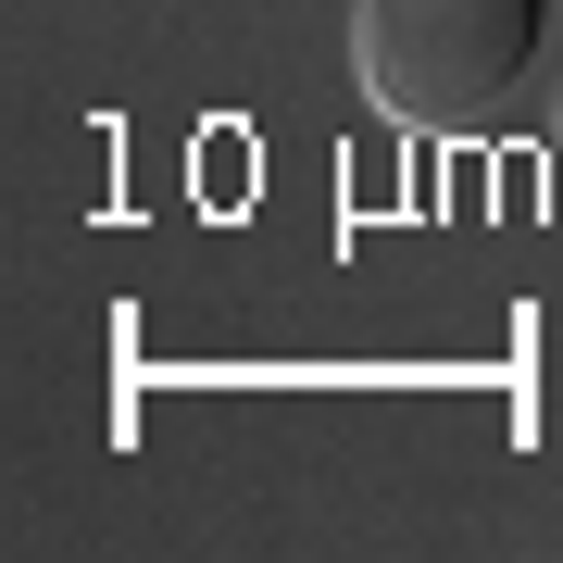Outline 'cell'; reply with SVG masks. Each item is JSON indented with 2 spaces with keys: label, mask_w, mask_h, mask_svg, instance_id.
<instances>
[{
  "label": "cell",
  "mask_w": 563,
  "mask_h": 563,
  "mask_svg": "<svg viewBox=\"0 0 563 563\" xmlns=\"http://www.w3.org/2000/svg\"><path fill=\"white\" fill-rule=\"evenodd\" d=\"M551 51V0H351V63L363 101L413 139H514L526 88Z\"/></svg>",
  "instance_id": "obj_1"
},
{
  "label": "cell",
  "mask_w": 563,
  "mask_h": 563,
  "mask_svg": "<svg viewBox=\"0 0 563 563\" xmlns=\"http://www.w3.org/2000/svg\"><path fill=\"white\" fill-rule=\"evenodd\" d=\"M551 151H563V88H551Z\"/></svg>",
  "instance_id": "obj_2"
}]
</instances>
